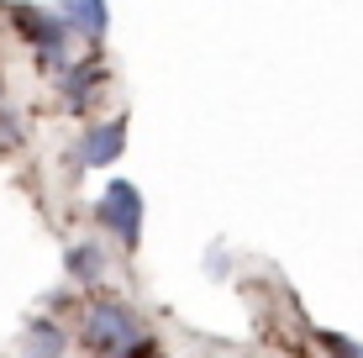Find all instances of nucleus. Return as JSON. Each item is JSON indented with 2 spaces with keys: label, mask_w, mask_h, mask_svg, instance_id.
<instances>
[{
  "label": "nucleus",
  "mask_w": 363,
  "mask_h": 358,
  "mask_svg": "<svg viewBox=\"0 0 363 358\" xmlns=\"http://www.w3.org/2000/svg\"><path fill=\"white\" fill-rule=\"evenodd\" d=\"M95 221L121 248H137V242H143V190H137L132 179H111L106 195L95 201Z\"/></svg>",
  "instance_id": "f03ea898"
},
{
  "label": "nucleus",
  "mask_w": 363,
  "mask_h": 358,
  "mask_svg": "<svg viewBox=\"0 0 363 358\" xmlns=\"http://www.w3.org/2000/svg\"><path fill=\"white\" fill-rule=\"evenodd\" d=\"M64 274L79 290H95L100 279H106V253H100V242H74V248H64Z\"/></svg>",
  "instance_id": "423d86ee"
},
{
  "label": "nucleus",
  "mask_w": 363,
  "mask_h": 358,
  "mask_svg": "<svg viewBox=\"0 0 363 358\" xmlns=\"http://www.w3.org/2000/svg\"><path fill=\"white\" fill-rule=\"evenodd\" d=\"M106 84V64H69L64 79H58V90H64L69 111H90V95Z\"/></svg>",
  "instance_id": "0eeeda50"
},
{
  "label": "nucleus",
  "mask_w": 363,
  "mask_h": 358,
  "mask_svg": "<svg viewBox=\"0 0 363 358\" xmlns=\"http://www.w3.org/2000/svg\"><path fill=\"white\" fill-rule=\"evenodd\" d=\"M321 348H327L332 358H363V342L342 337V332H321Z\"/></svg>",
  "instance_id": "1a4fd4ad"
},
{
  "label": "nucleus",
  "mask_w": 363,
  "mask_h": 358,
  "mask_svg": "<svg viewBox=\"0 0 363 358\" xmlns=\"http://www.w3.org/2000/svg\"><path fill=\"white\" fill-rule=\"evenodd\" d=\"M0 142H21V127H16L11 111H0Z\"/></svg>",
  "instance_id": "9d476101"
},
{
  "label": "nucleus",
  "mask_w": 363,
  "mask_h": 358,
  "mask_svg": "<svg viewBox=\"0 0 363 358\" xmlns=\"http://www.w3.org/2000/svg\"><path fill=\"white\" fill-rule=\"evenodd\" d=\"M53 16L64 21L74 37H90V43H100V37L111 32V11H106V0H58Z\"/></svg>",
  "instance_id": "39448f33"
},
{
  "label": "nucleus",
  "mask_w": 363,
  "mask_h": 358,
  "mask_svg": "<svg viewBox=\"0 0 363 358\" xmlns=\"http://www.w3.org/2000/svg\"><path fill=\"white\" fill-rule=\"evenodd\" d=\"M121 153H127V121L121 116L90 121L84 138L74 142V164L79 169H111V164H121Z\"/></svg>",
  "instance_id": "20e7f679"
},
{
  "label": "nucleus",
  "mask_w": 363,
  "mask_h": 358,
  "mask_svg": "<svg viewBox=\"0 0 363 358\" xmlns=\"http://www.w3.org/2000/svg\"><path fill=\"white\" fill-rule=\"evenodd\" d=\"M84 348L100 353V358H143L153 348V337H147L143 316L132 306L95 301V306H84Z\"/></svg>",
  "instance_id": "f257e3e1"
},
{
  "label": "nucleus",
  "mask_w": 363,
  "mask_h": 358,
  "mask_svg": "<svg viewBox=\"0 0 363 358\" xmlns=\"http://www.w3.org/2000/svg\"><path fill=\"white\" fill-rule=\"evenodd\" d=\"M27 358H53V353H32V348H27Z\"/></svg>",
  "instance_id": "9b49d317"
},
{
  "label": "nucleus",
  "mask_w": 363,
  "mask_h": 358,
  "mask_svg": "<svg viewBox=\"0 0 363 358\" xmlns=\"http://www.w3.org/2000/svg\"><path fill=\"white\" fill-rule=\"evenodd\" d=\"M27 332H32V342H27L32 353H53V358H64V332H58L53 322H32Z\"/></svg>",
  "instance_id": "6e6552de"
},
{
  "label": "nucleus",
  "mask_w": 363,
  "mask_h": 358,
  "mask_svg": "<svg viewBox=\"0 0 363 358\" xmlns=\"http://www.w3.org/2000/svg\"><path fill=\"white\" fill-rule=\"evenodd\" d=\"M11 21H16V32H21V37H27V43L37 47V58H43V64L69 69V64H64L69 27L53 16V11H43V6H16V11H11Z\"/></svg>",
  "instance_id": "7ed1b4c3"
}]
</instances>
